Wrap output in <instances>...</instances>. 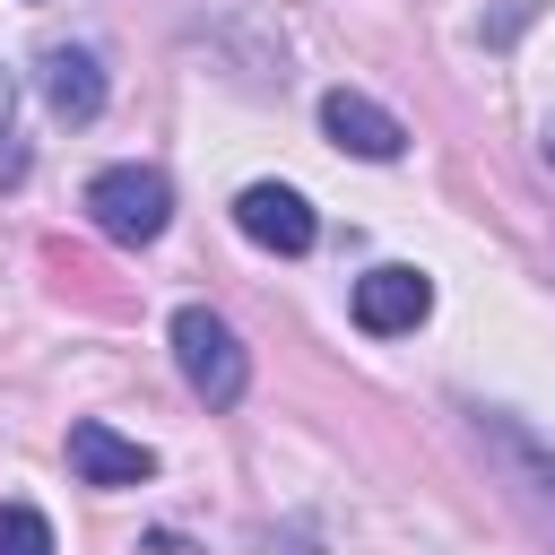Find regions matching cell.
<instances>
[{"label":"cell","mask_w":555,"mask_h":555,"mask_svg":"<svg viewBox=\"0 0 555 555\" xmlns=\"http://www.w3.org/2000/svg\"><path fill=\"white\" fill-rule=\"evenodd\" d=\"M0 182H26V147H17V130L0 139Z\"/></svg>","instance_id":"cell-11"},{"label":"cell","mask_w":555,"mask_h":555,"mask_svg":"<svg viewBox=\"0 0 555 555\" xmlns=\"http://www.w3.org/2000/svg\"><path fill=\"white\" fill-rule=\"evenodd\" d=\"M35 95L52 104V121H95L104 95H113V78H104V61L87 43H43L35 52Z\"/></svg>","instance_id":"cell-6"},{"label":"cell","mask_w":555,"mask_h":555,"mask_svg":"<svg viewBox=\"0 0 555 555\" xmlns=\"http://www.w3.org/2000/svg\"><path fill=\"white\" fill-rule=\"evenodd\" d=\"M0 555H52V520L35 503H0Z\"/></svg>","instance_id":"cell-9"},{"label":"cell","mask_w":555,"mask_h":555,"mask_svg":"<svg viewBox=\"0 0 555 555\" xmlns=\"http://www.w3.org/2000/svg\"><path fill=\"white\" fill-rule=\"evenodd\" d=\"M468 434H477L494 486L512 494V512H520L538 538H555V451H546L520 416H503V408H468Z\"/></svg>","instance_id":"cell-1"},{"label":"cell","mask_w":555,"mask_h":555,"mask_svg":"<svg viewBox=\"0 0 555 555\" xmlns=\"http://www.w3.org/2000/svg\"><path fill=\"white\" fill-rule=\"evenodd\" d=\"M234 225H243V243H260V251H278V260H304V251L321 243L312 199L286 191V182H251V191L234 199Z\"/></svg>","instance_id":"cell-4"},{"label":"cell","mask_w":555,"mask_h":555,"mask_svg":"<svg viewBox=\"0 0 555 555\" xmlns=\"http://www.w3.org/2000/svg\"><path fill=\"white\" fill-rule=\"evenodd\" d=\"M173 364H182L191 399H208V408H234V399L251 390V356H243V338H234L208 304H182V312H173Z\"/></svg>","instance_id":"cell-3"},{"label":"cell","mask_w":555,"mask_h":555,"mask_svg":"<svg viewBox=\"0 0 555 555\" xmlns=\"http://www.w3.org/2000/svg\"><path fill=\"white\" fill-rule=\"evenodd\" d=\"M425 312H434V278H425V269L382 260V269L356 278V330H364V338H399V330H416Z\"/></svg>","instance_id":"cell-5"},{"label":"cell","mask_w":555,"mask_h":555,"mask_svg":"<svg viewBox=\"0 0 555 555\" xmlns=\"http://www.w3.org/2000/svg\"><path fill=\"white\" fill-rule=\"evenodd\" d=\"M321 130H330L347 156H364V165H390V156L408 147L399 113H382V104H373V95H356V87H330V95H321Z\"/></svg>","instance_id":"cell-8"},{"label":"cell","mask_w":555,"mask_h":555,"mask_svg":"<svg viewBox=\"0 0 555 555\" xmlns=\"http://www.w3.org/2000/svg\"><path fill=\"white\" fill-rule=\"evenodd\" d=\"M69 477L78 486H147L156 477V451L130 442V434H113L104 416H78L69 425Z\"/></svg>","instance_id":"cell-7"},{"label":"cell","mask_w":555,"mask_h":555,"mask_svg":"<svg viewBox=\"0 0 555 555\" xmlns=\"http://www.w3.org/2000/svg\"><path fill=\"white\" fill-rule=\"evenodd\" d=\"M9 113H17V78L0 69V139H9Z\"/></svg>","instance_id":"cell-12"},{"label":"cell","mask_w":555,"mask_h":555,"mask_svg":"<svg viewBox=\"0 0 555 555\" xmlns=\"http://www.w3.org/2000/svg\"><path fill=\"white\" fill-rule=\"evenodd\" d=\"M87 217H95L104 243L139 251V243H156V234L173 225V182H165L156 165H104V173L87 182Z\"/></svg>","instance_id":"cell-2"},{"label":"cell","mask_w":555,"mask_h":555,"mask_svg":"<svg viewBox=\"0 0 555 555\" xmlns=\"http://www.w3.org/2000/svg\"><path fill=\"white\" fill-rule=\"evenodd\" d=\"M538 9H546V0H503V9H494V17L477 26V35H486V43H512V35H520V26L538 17Z\"/></svg>","instance_id":"cell-10"}]
</instances>
